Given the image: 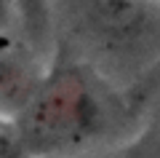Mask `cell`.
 <instances>
[{
	"instance_id": "1",
	"label": "cell",
	"mask_w": 160,
	"mask_h": 158,
	"mask_svg": "<svg viewBox=\"0 0 160 158\" xmlns=\"http://www.w3.org/2000/svg\"><path fill=\"white\" fill-rule=\"evenodd\" d=\"M104 110L83 73L64 67L43 78L19 115V137L29 153L69 150L99 134Z\"/></svg>"
},
{
	"instance_id": "2",
	"label": "cell",
	"mask_w": 160,
	"mask_h": 158,
	"mask_svg": "<svg viewBox=\"0 0 160 158\" xmlns=\"http://www.w3.org/2000/svg\"><path fill=\"white\" fill-rule=\"evenodd\" d=\"M38 83L40 78H35L29 73V67L22 59L0 51V115H6V113L22 115V110L32 99Z\"/></svg>"
},
{
	"instance_id": "4",
	"label": "cell",
	"mask_w": 160,
	"mask_h": 158,
	"mask_svg": "<svg viewBox=\"0 0 160 158\" xmlns=\"http://www.w3.org/2000/svg\"><path fill=\"white\" fill-rule=\"evenodd\" d=\"M19 150H24L22 137H19L16 126H8L0 115V158H16Z\"/></svg>"
},
{
	"instance_id": "5",
	"label": "cell",
	"mask_w": 160,
	"mask_h": 158,
	"mask_svg": "<svg viewBox=\"0 0 160 158\" xmlns=\"http://www.w3.org/2000/svg\"><path fill=\"white\" fill-rule=\"evenodd\" d=\"M16 19V8H13V0H0V35L11 27V22Z\"/></svg>"
},
{
	"instance_id": "3",
	"label": "cell",
	"mask_w": 160,
	"mask_h": 158,
	"mask_svg": "<svg viewBox=\"0 0 160 158\" xmlns=\"http://www.w3.org/2000/svg\"><path fill=\"white\" fill-rule=\"evenodd\" d=\"M16 16L35 46H46L51 32V0H13Z\"/></svg>"
}]
</instances>
